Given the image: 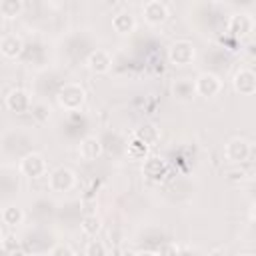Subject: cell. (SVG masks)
I'll return each instance as SVG.
<instances>
[{
  "label": "cell",
  "mask_w": 256,
  "mask_h": 256,
  "mask_svg": "<svg viewBox=\"0 0 256 256\" xmlns=\"http://www.w3.org/2000/svg\"><path fill=\"white\" fill-rule=\"evenodd\" d=\"M134 256H158V254L152 252V250H140V252H136Z\"/></svg>",
  "instance_id": "cell-28"
},
{
  "label": "cell",
  "mask_w": 256,
  "mask_h": 256,
  "mask_svg": "<svg viewBox=\"0 0 256 256\" xmlns=\"http://www.w3.org/2000/svg\"><path fill=\"white\" fill-rule=\"evenodd\" d=\"M24 44H22V38L16 36V34H4L2 40H0V52L4 58H16L20 56Z\"/></svg>",
  "instance_id": "cell-13"
},
{
  "label": "cell",
  "mask_w": 256,
  "mask_h": 256,
  "mask_svg": "<svg viewBox=\"0 0 256 256\" xmlns=\"http://www.w3.org/2000/svg\"><path fill=\"white\" fill-rule=\"evenodd\" d=\"M102 228V222L96 214H90V216H84L82 222H80V230L86 234V236H96Z\"/></svg>",
  "instance_id": "cell-19"
},
{
  "label": "cell",
  "mask_w": 256,
  "mask_h": 256,
  "mask_svg": "<svg viewBox=\"0 0 256 256\" xmlns=\"http://www.w3.org/2000/svg\"><path fill=\"white\" fill-rule=\"evenodd\" d=\"M220 88H222V82H220V78H218L216 74H212V72H202V74H198V78H196V82H194V90H196V94L202 96V98H214V96L220 92Z\"/></svg>",
  "instance_id": "cell-4"
},
{
  "label": "cell",
  "mask_w": 256,
  "mask_h": 256,
  "mask_svg": "<svg viewBox=\"0 0 256 256\" xmlns=\"http://www.w3.org/2000/svg\"><path fill=\"white\" fill-rule=\"evenodd\" d=\"M50 256H74V250H72L68 244H58V246L50 252Z\"/></svg>",
  "instance_id": "cell-25"
},
{
  "label": "cell",
  "mask_w": 256,
  "mask_h": 256,
  "mask_svg": "<svg viewBox=\"0 0 256 256\" xmlns=\"http://www.w3.org/2000/svg\"><path fill=\"white\" fill-rule=\"evenodd\" d=\"M86 64H88V68H90L92 72H96V74H106V72L112 68V56H110V52H106V50H94V52H90Z\"/></svg>",
  "instance_id": "cell-11"
},
{
  "label": "cell",
  "mask_w": 256,
  "mask_h": 256,
  "mask_svg": "<svg viewBox=\"0 0 256 256\" xmlns=\"http://www.w3.org/2000/svg\"><path fill=\"white\" fill-rule=\"evenodd\" d=\"M32 256H34V254H32Z\"/></svg>",
  "instance_id": "cell-32"
},
{
  "label": "cell",
  "mask_w": 256,
  "mask_h": 256,
  "mask_svg": "<svg viewBox=\"0 0 256 256\" xmlns=\"http://www.w3.org/2000/svg\"><path fill=\"white\" fill-rule=\"evenodd\" d=\"M112 28L118 34H130L136 28V18L130 10H120L112 16Z\"/></svg>",
  "instance_id": "cell-12"
},
{
  "label": "cell",
  "mask_w": 256,
  "mask_h": 256,
  "mask_svg": "<svg viewBox=\"0 0 256 256\" xmlns=\"http://www.w3.org/2000/svg\"><path fill=\"white\" fill-rule=\"evenodd\" d=\"M22 8H24V4L20 0H2L0 2V14L4 18H16V16H20Z\"/></svg>",
  "instance_id": "cell-20"
},
{
  "label": "cell",
  "mask_w": 256,
  "mask_h": 256,
  "mask_svg": "<svg viewBox=\"0 0 256 256\" xmlns=\"http://www.w3.org/2000/svg\"><path fill=\"white\" fill-rule=\"evenodd\" d=\"M156 254H158V256H178L180 250H178V246H176L174 242H164V244L158 248Z\"/></svg>",
  "instance_id": "cell-23"
},
{
  "label": "cell",
  "mask_w": 256,
  "mask_h": 256,
  "mask_svg": "<svg viewBox=\"0 0 256 256\" xmlns=\"http://www.w3.org/2000/svg\"><path fill=\"white\" fill-rule=\"evenodd\" d=\"M244 50H246V54H248L250 58H256V42H250Z\"/></svg>",
  "instance_id": "cell-26"
},
{
  "label": "cell",
  "mask_w": 256,
  "mask_h": 256,
  "mask_svg": "<svg viewBox=\"0 0 256 256\" xmlns=\"http://www.w3.org/2000/svg\"><path fill=\"white\" fill-rule=\"evenodd\" d=\"M250 218L256 222V200L252 202V206H250Z\"/></svg>",
  "instance_id": "cell-29"
},
{
  "label": "cell",
  "mask_w": 256,
  "mask_h": 256,
  "mask_svg": "<svg viewBox=\"0 0 256 256\" xmlns=\"http://www.w3.org/2000/svg\"><path fill=\"white\" fill-rule=\"evenodd\" d=\"M20 172L28 178H40L46 174V160L38 152H30L20 160Z\"/></svg>",
  "instance_id": "cell-6"
},
{
  "label": "cell",
  "mask_w": 256,
  "mask_h": 256,
  "mask_svg": "<svg viewBox=\"0 0 256 256\" xmlns=\"http://www.w3.org/2000/svg\"><path fill=\"white\" fill-rule=\"evenodd\" d=\"M74 184H76V174L66 166H58L48 176V186L52 192H68L74 188Z\"/></svg>",
  "instance_id": "cell-3"
},
{
  "label": "cell",
  "mask_w": 256,
  "mask_h": 256,
  "mask_svg": "<svg viewBox=\"0 0 256 256\" xmlns=\"http://www.w3.org/2000/svg\"><path fill=\"white\" fill-rule=\"evenodd\" d=\"M228 30L236 38H244L254 30V18L248 12H234L228 20Z\"/></svg>",
  "instance_id": "cell-7"
},
{
  "label": "cell",
  "mask_w": 256,
  "mask_h": 256,
  "mask_svg": "<svg viewBox=\"0 0 256 256\" xmlns=\"http://www.w3.org/2000/svg\"><path fill=\"white\" fill-rule=\"evenodd\" d=\"M208 256H226V252H222V250H214V252H210Z\"/></svg>",
  "instance_id": "cell-30"
},
{
  "label": "cell",
  "mask_w": 256,
  "mask_h": 256,
  "mask_svg": "<svg viewBox=\"0 0 256 256\" xmlns=\"http://www.w3.org/2000/svg\"><path fill=\"white\" fill-rule=\"evenodd\" d=\"M224 156L232 164H242L250 158V144L244 138H232L224 148Z\"/></svg>",
  "instance_id": "cell-8"
},
{
  "label": "cell",
  "mask_w": 256,
  "mask_h": 256,
  "mask_svg": "<svg viewBox=\"0 0 256 256\" xmlns=\"http://www.w3.org/2000/svg\"><path fill=\"white\" fill-rule=\"evenodd\" d=\"M148 150H150V146H148L144 140L132 136V140H130L128 146H126V156H128L130 160H146V158H148Z\"/></svg>",
  "instance_id": "cell-16"
},
{
  "label": "cell",
  "mask_w": 256,
  "mask_h": 256,
  "mask_svg": "<svg viewBox=\"0 0 256 256\" xmlns=\"http://www.w3.org/2000/svg\"><path fill=\"white\" fill-rule=\"evenodd\" d=\"M56 100H58V104H60L64 110L74 112V110H80V108H82V104H84V100H86V92H84V88H82L80 84L68 82V84H64V86L58 90Z\"/></svg>",
  "instance_id": "cell-1"
},
{
  "label": "cell",
  "mask_w": 256,
  "mask_h": 256,
  "mask_svg": "<svg viewBox=\"0 0 256 256\" xmlns=\"http://www.w3.org/2000/svg\"><path fill=\"white\" fill-rule=\"evenodd\" d=\"M194 84L192 82H186V80H180L174 84V96H178L180 100H188L192 94H194Z\"/></svg>",
  "instance_id": "cell-21"
},
{
  "label": "cell",
  "mask_w": 256,
  "mask_h": 256,
  "mask_svg": "<svg viewBox=\"0 0 256 256\" xmlns=\"http://www.w3.org/2000/svg\"><path fill=\"white\" fill-rule=\"evenodd\" d=\"M22 220H24V212L16 204H8L2 208V222L6 226H18L22 224Z\"/></svg>",
  "instance_id": "cell-17"
},
{
  "label": "cell",
  "mask_w": 256,
  "mask_h": 256,
  "mask_svg": "<svg viewBox=\"0 0 256 256\" xmlns=\"http://www.w3.org/2000/svg\"><path fill=\"white\" fill-rule=\"evenodd\" d=\"M84 256H108L106 244L102 240H90L84 248Z\"/></svg>",
  "instance_id": "cell-22"
},
{
  "label": "cell",
  "mask_w": 256,
  "mask_h": 256,
  "mask_svg": "<svg viewBox=\"0 0 256 256\" xmlns=\"http://www.w3.org/2000/svg\"><path fill=\"white\" fill-rule=\"evenodd\" d=\"M232 86L242 96L256 94V72L250 68H240L232 78Z\"/></svg>",
  "instance_id": "cell-5"
},
{
  "label": "cell",
  "mask_w": 256,
  "mask_h": 256,
  "mask_svg": "<svg viewBox=\"0 0 256 256\" xmlns=\"http://www.w3.org/2000/svg\"><path fill=\"white\" fill-rule=\"evenodd\" d=\"M142 14H144V20L148 24L156 26V24H162L168 18V6L160 0H148L142 6Z\"/></svg>",
  "instance_id": "cell-9"
},
{
  "label": "cell",
  "mask_w": 256,
  "mask_h": 256,
  "mask_svg": "<svg viewBox=\"0 0 256 256\" xmlns=\"http://www.w3.org/2000/svg\"><path fill=\"white\" fill-rule=\"evenodd\" d=\"M6 108H8L10 112H16V114H22V112L32 110V102H30L28 92L22 90V88L10 90L8 96H6Z\"/></svg>",
  "instance_id": "cell-10"
},
{
  "label": "cell",
  "mask_w": 256,
  "mask_h": 256,
  "mask_svg": "<svg viewBox=\"0 0 256 256\" xmlns=\"http://www.w3.org/2000/svg\"><path fill=\"white\" fill-rule=\"evenodd\" d=\"M78 150L84 160H96L102 154V142L96 136H86V138H82Z\"/></svg>",
  "instance_id": "cell-15"
},
{
  "label": "cell",
  "mask_w": 256,
  "mask_h": 256,
  "mask_svg": "<svg viewBox=\"0 0 256 256\" xmlns=\"http://www.w3.org/2000/svg\"><path fill=\"white\" fill-rule=\"evenodd\" d=\"M6 256H28V254H26V252H24L22 248H18V246H14L12 250H8V254H6Z\"/></svg>",
  "instance_id": "cell-27"
},
{
  "label": "cell",
  "mask_w": 256,
  "mask_h": 256,
  "mask_svg": "<svg viewBox=\"0 0 256 256\" xmlns=\"http://www.w3.org/2000/svg\"><path fill=\"white\" fill-rule=\"evenodd\" d=\"M134 136L140 138V140H144L148 146H152V144H156L160 140V130L154 124H142L140 128H136Z\"/></svg>",
  "instance_id": "cell-18"
},
{
  "label": "cell",
  "mask_w": 256,
  "mask_h": 256,
  "mask_svg": "<svg viewBox=\"0 0 256 256\" xmlns=\"http://www.w3.org/2000/svg\"><path fill=\"white\" fill-rule=\"evenodd\" d=\"M240 256H252V254H240Z\"/></svg>",
  "instance_id": "cell-31"
},
{
  "label": "cell",
  "mask_w": 256,
  "mask_h": 256,
  "mask_svg": "<svg viewBox=\"0 0 256 256\" xmlns=\"http://www.w3.org/2000/svg\"><path fill=\"white\" fill-rule=\"evenodd\" d=\"M194 58H196V48L188 40H178L168 50V60L174 66H188L194 62Z\"/></svg>",
  "instance_id": "cell-2"
},
{
  "label": "cell",
  "mask_w": 256,
  "mask_h": 256,
  "mask_svg": "<svg viewBox=\"0 0 256 256\" xmlns=\"http://www.w3.org/2000/svg\"><path fill=\"white\" fill-rule=\"evenodd\" d=\"M32 114H34V118H36L38 122H44V120L48 118V110H46L44 104H34V106H32Z\"/></svg>",
  "instance_id": "cell-24"
},
{
  "label": "cell",
  "mask_w": 256,
  "mask_h": 256,
  "mask_svg": "<svg viewBox=\"0 0 256 256\" xmlns=\"http://www.w3.org/2000/svg\"><path fill=\"white\" fill-rule=\"evenodd\" d=\"M142 174H144L146 178H150V180H158V178H162V176L166 174V160L156 158V156L146 158L144 164H142Z\"/></svg>",
  "instance_id": "cell-14"
}]
</instances>
